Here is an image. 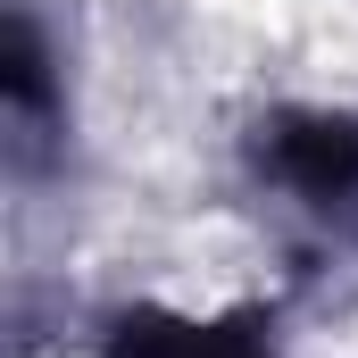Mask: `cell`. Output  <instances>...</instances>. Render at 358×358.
Masks as SVG:
<instances>
[{
	"instance_id": "cell-1",
	"label": "cell",
	"mask_w": 358,
	"mask_h": 358,
	"mask_svg": "<svg viewBox=\"0 0 358 358\" xmlns=\"http://www.w3.org/2000/svg\"><path fill=\"white\" fill-rule=\"evenodd\" d=\"M275 167L300 183L308 200H334V192H358V125L350 117H300L275 134Z\"/></svg>"
},
{
	"instance_id": "cell-2",
	"label": "cell",
	"mask_w": 358,
	"mask_h": 358,
	"mask_svg": "<svg viewBox=\"0 0 358 358\" xmlns=\"http://www.w3.org/2000/svg\"><path fill=\"white\" fill-rule=\"evenodd\" d=\"M117 358H259L242 334H208V325H167V317H125Z\"/></svg>"
}]
</instances>
